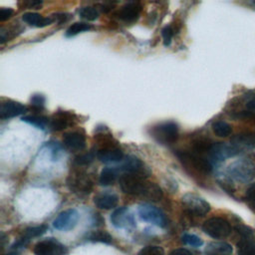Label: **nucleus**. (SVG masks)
I'll list each match as a JSON object with an SVG mask.
<instances>
[{
  "mask_svg": "<svg viewBox=\"0 0 255 255\" xmlns=\"http://www.w3.org/2000/svg\"><path fill=\"white\" fill-rule=\"evenodd\" d=\"M119 181L122 190L127 194L140 196L151 201H158L162 198V190L159 185L147 181L141 175L124 173Z\"/></svg>",
  "mask_w": 255,
  "mask_h": 255,
  "instance_id": "obj_1",
  "label": "nucleus"
},
{
  "mask_svg": "<svg viewBox=\"0 0 255 255\" xmlns=\"http://www.w3.org/2000/svg\"><path fill=\"white\" fill-rule=\"evenodd\" d=\"M100 141L102 144L97 150V157L100 161L105 163H113L122 161L124 159V151L116 142L113 143L112 135L104 134Z\"/></svg>",
  "mask_w": 255,
  "mask_h": 255,
  "instance_id": "obj_2",
  "label": "nucleus"
},
{
  "mask_svg": "<svg viewBox=\"0 0 255 255\" xmlns=\"http://www.w3.org/2000/svg\"><path fill=\"white\" fill-rule=\"evenodd\" d=\"M177 156L186 168H192L194 171L205 174L212 171L213 165L206 156L197 154L191 150H180L177 152Z\"/></svg>",
  "mask_w": 255,
  "mask_h": 255,
  "instance_id": "obj_3",
  "label": "nucleus"
},
{
  "mask_svg": "<svg viewBox=\"0 0 255 255\" xmlns=\"http://www.w3.org/2000/svg\"><path fill=\"white\" fill-rule=\"evenodd\" d=\"M227 172L233 180L248 182L255 176V163L248 158L238 159L228 166Z\"/></svg>",
  "mask_w": 255,
  "mask_h": 255,
  "instance_id": "obj_4",
  "label": "nucleus"
},
{
  "mask_svg": "<svg viewBox=\"0 0 255 255\" xmlns=\"http://www.w3.org/2000/svg\"><path fill=\"white\" fill-rule=\"evenodd\" d=\"M67 185L71 191L80 195L88 194L93 189L91 178L81 167H77L70 173L67 179Z\"/></svg>",
  "mask_w": 255,
  "mask_h": 255,
  "instance_id": "obj_5",
  "label": "nucleus"
},
{
  "mask_svg": "<svg viewBox=\"0 0 255 255\" xmlns=\"http://www.w3.org/2000/svg\"><path fill=\"white\" fill-rule=\"evenodd\" d=\"M151 135L161 143H173L179 136V128L174 122H163L153 126L150 129Z\"/></svg>",
  "mask_w": 255,
  "mask_h": 255,
  "instance_id": "obj_6",
  "label": "nucleus"
},
{
  "mask_svg": "<svg viewBox=\"0 0 255 255\" xmlns=\"http://www.w3.org/2000/svg\"><path fill=\"white\" fill-rule=\"evenodd\" d=\"M202 230L214 239H222L230 235L232 227L227 220L221 217H212L203 223Z\"/></svg>",
  "mask_w": 255,
  "mask_h": 255,
  "instance_id": "obj_7",
  "label": "nucleus"
},
{
  "mask_svg": "<svg viewBox=\"0 0 255 255\" xmlns=\"http://www.w3.org/2000/svg\"><path fill=\"white\" fill-rule=\"evenodd\" d=\"M181 202L184 210L193 216H203L210 210V204L202 197L194 193H186L182 196Z\"/></svg>",
  "mask_w": 255,
  "mask_h": 255,
  "instance_id": "obj_8",
  "label": "nucleus"
},
{
  "mask_svg": "<svg viewBox=\"0 0 255 255\" xmlns=\"http://www.w3.org/2000/svg\"><path fill=\"white\" fill-rule=\"evenodd\" d=\"M137 213L141 220L149 222L160 228H164L167 225V218L161 209L149 204L141 203L137 207Z\"/></svg>",
  "mask_w": 255,
  "mask_h": 255,
  "instance_id": "obj_9",
  "label": "nucleus"
},
{
  "mask_svg": "<svg viewBox=\"0 0 255 255\" xmlns=\"http://www.w3.org/2000/svg\"><path fill=\"white\" fill-rule=\"evenodd\" d=\"M240 152V149L238 146L234 144H227L225 142H217L214 143L209 154L208 159L213 164L218 163L220 161H223L225 158L234 156Z\"/></svg>",
  "mask_w": 255,
  "mask_h": 255,
  "instance_id": "obj_10",
  "label": "nucleus"
},
{
  "mask_svg": "<svg viewBox=\"0 0 255 255\" xmlns=\"http://www.w3.org/2000/svg\"><path fill=\"white\" fill-rule=\"evenodd\" d=\"M67 251V247L54 238L38 242L33 249L35 255H66Z\"/></svg>",
  "mask_w": 255,
  "mask_h": 255,
  "instance_id": "obj_11",
  "label": "nucleus"
},
{
  "mask_svg": "<svg viewBox=\"0 0 255 255\" xmlns=\"http://www.w3.org/2000/svg\"><path fill=\"white\" fill-rule=\"evenodd\" d=\"M80 219V214L75 208L62 211L53 220V227L57 230L68 231L73 229Z\"/></svg>",
  "mask_w": 255,
  "mask_h": 255,
  "instance_id": "obj_12",
  "label": "nucleus"
},
{
  "mask_svg": "<svg viewBox=\"0 0 255 255\" xmlns=\"http://www.w3.org/2000/svg\"><path fill=\"white\" fill-rule=\"evenodd\" d=\"M111 222L116 228H133L135 226L134 218L129 209L126 206L119 207L111 214Z\"/></svg>",
  "mask_w": 255,
  "mask_h": 255,
  "instance_id": "obj_13",
  "label": "nucleus"
},
{
  "mask_svg": "<svg viewBox=\"0 0 255 255\" xmlns=\"http://www.w3.org/2000/svg\"><path fill=\"white\" fill-rule=\"evenodd\" d=\"M76 122V116L70 112H57L53 115L49 121V125L52 130L60 131L67 128L70 126H73Z\"/></svg>",
  "mask_w": 255,
  "mask_h": 255,
  "instance_id": "obj_14",
  "label": "nucleus"
},
{
  "mask_svg": "<svg viewBox=\"0 0 255 255\" xmlns=\"http://www.w3.org/2000/svg\"><path fill=\"white\" fill-rule=\"evenodd\" d=\"M63 143L71 151H81L86 147V135L81 130L66 132L63 136Z\"/></svg>",
  "mask_w": 255,
  "mask_h": 255,
  "instance_id": "obj_15",
  "label": "nucleus"
},
{
  "mask_svg": "<svg viewBox=\"0 0 255 255\" xmlns=\"http://www.w3.org/2000/svg\"><path fill=\"white\" fill-rule=\"evenodd\" d=\"M141 8L142 6L139 2H128L121 7L118 12V17L126 23H134L139 18Z\"/></svg>",
  "mask_w": 255,
  "mask_h": 255,
  "instance_id": "obj_16",
  "label": "nucleus"
},
{
  "mask_svg": "<svg viewBox=\"0 0 255 255\" xmlns=\"http://www.w3.org/2000/svg\"><path fill=\"white\" fill-rule=\"evenodd\" d=\"M27 112V107L19 102L6 100L0 105V119L7 120L18 117Z\"/></svg>",
  "mask_w": 255,
  "mask_h": 255,
  "instance_id": "obj_17",
  "label": "nucleus"
},
{
  "mask_svg": "<svg viewBox=\"0 0 255 255\" xmlns=\"http://www.w3.org/2000/svg\"><path fill=\"white\" fill-rule=\"evenodd\" d=\"M121 169L124 170L125 173L137 174V175H141L143 177H146V176H148L147 174H149V170L147 169V167L144 166V163L139 158H137L135 156L127 157V159L123 163Z\"/></svg>",
  "mask_w": 255,
  "mask_h": 255,
  "instance_id": "obj_18",
  "label": "nucleus"
},
{
  "mask_svg": "<svg viewBox=\"0 0 255 255\" xmlns=\"http://www.w3.org/2000/svg\"><path fill=\"white\" fill-rule=\"evenodd\" d=\"M94 203L101 209H113L119 203L118 195L110 192H102L94 197Z\"/></svg>",
  "mask_w": 255,
  "mask_h": 255,
  "instance_id": "obj_19",
  "label": "nucleus"
},
{
  "mask_svg": "<svg viewBox=\"0 0 255 255\" xmlns=\"http://www.w3.org/2000/svg\"><path fill=\"white\" fill-rule=\"evenodd\" d=\"M22 20L25 23L29 24L30 26H34V27H38V28L46 27V26L52 24V22L54 21L53 18L43 17L42 15H40L39 13H36V12L24 13L22 16Z\"/></svg>",
  "mask_w": 255,
  "mask_h": 255,
  "instance_id": "obj_20",
  "label": "nucleus"
},
{
  "mask_svg": "<svg viewBox=\"0 0 255 255\" xmlns=\"http://www.w3.org/2000/svg\"><path fill=\"white\" fill-rule=\"evenodd\" d=\"M233 249L226 242H211L205 248L207 255H230Z\"/></svg>",
  "mask_w": 255,
  "mask_h": 255,
  "instance_id": "obj_21",
  "label": "nucleus"
},
{
  "mask_svg": "<svg viewBox=\"0 0 255 255\" xmlns=\"http://www.w3.org/2000/svg\"><path fill=\"white\" fill-rule=\"evenodd\" d=\"M118 172L113 167H104L99 175V183L103 186H108L114 184L117 180Z\"/></svg>",
  "mask_w": 255,
  "mask_h": 255,
  "instance_id": "obj_22",
  "label": "nucleus"
},
{
  "mask_svg": "<svg viewBox=\"0 0 255 255\" xmlns=\"http://www.w3.org/2000/svg\"><path fill=\"white\" fill-rule=\"evenodd\" d=\"M255 249L254 237H241L237 243L238 255H251Z\"/></svg>",
  "mask_w": 255,
  "mask_h": 255,
  "instance_id": "obj_23",
  "label": "nucleus"
},
{
  "mask_svg": "<svg viewBox=\"0 0 255 255\" xmlns=\"http://www.w3.org/2000/svg\"><path fill=\"white\" fill-rule=\"evenodd\" d=\"M234 145H243L247 147L255 148V133H241L232 138Z\"/></svg>",
  "mask_w": 255,
  "mask_h": 255,
  "instance_id": "obj_24",
  "label": "nucleus"
},
{
  "mask_svg": "<svg viewBox=\"0 0 255 255\" xmlns=\"http://www.w3.org/2000/svg\"><path fill=\"white\" fill-rule=\"evenodd\" d=\"M22 121L29 124V125L37 127L38 128H42V129H44L45 127L49 123V120H48L47 117H45L43 115H37V114L25 116V117L22 118Z\"/></svg>",
  "mask_w": 255,
  "mask_h": 255,
  "instance_id": "obj_25",
  "label": "nucleus"
},
{
  "mask_svg": "<svg viewBox=\"0 0 255 255\" xmlns=\"http://www.w3.org/2000/svg\"><path fill=\"white\" fill-rule=\"evenodd\" d=\"M213 132L219 137H226L232 132L231 126L224 121H217L212 125Z\"/></svg>",
  "mask_w": 255,
  "mask_h": 255,
  "instance_id": "obj_26",
  "label": "nucleus"
},
{
  "mask_svg": "<svg viewBox=\"0 0 255 255\" xmlns=\"http://www.w3.org/2000/svg\"><path fill=\"white\" fill-rule=\"evenodd\" d=\"M88 240L92 242H101L105 244H111L113 241V237L110 233L103 230L93 231L88 235Z\"/></svg>",
  "mask_w": 255,
  "mask_h": 255,
  "instance_id": "obj_27",
  "label": "nucleus"
},
{
  "mask_svg": "<svg viewBox=\"0 0 255 255\" xmlns=\"http://www.w3.org/2000/svg\"><path fill=\"white\" fill-rule=\"evenodd\" d=\"M91 25L85 22H75L73 23L71 26H69V28L66 30V37H73L76 36L82 32L85 31H89L91 29Z\"/></svg>",
  "mask_w": 255,
  "mask_h": 255,
  "instance_id": "obj_28",
  "label": "nucleus"
},
{
  "mask_svg": "<svg viewBox=\"0 0 255 255\" xmlns=\"http://www.w3.org/2000/svg\"><path fill=\"white\" fill-rule=\"evenodd\" d=\"M79 15L87 21H95L99 17V12L93 6H84L79 9Z\"/></svg>",
  "mask_w": 255,
  "mask_h": 255,
  "instance_id": "obj_29",
  "label": "nucleus"
},
{
  "mask_svg": "<svg viewBox=\"0 0 255 255\" xmlns=\"http://www.w3.org/2000/svg\"><path fill=\"white\" fill-rule=\"evenodd\" d=\"M47 231V226L46 225H38V226H33V227H29L27 228L22 237H24L27 240H30L31 238H35V237H39L41 235H43L45 232Z\"/></svg>",
  "mask_w": 255,
  "mask_h": 255,
  "instance_id": "obj_30",
  "label": "nucleus"
},
{
  "mask_svg": "<svg viewBox=\"0 0 255 255\" xmlns=\"http://www.w3.org/2000/svg\"><path fill=\"white\" fill-rule=\"evenodd\" d=\"M93 160H94L93 152H86V153H82V154L77 155L74 158V164L77 167L82 168V166L89 165L91 162H93Z\"/></svg>",
  "mask_w": 255,
  "mask_h": 255,
  "instance_id": "obj_31",
  "label": "nucleus"
},
{
  "mask_svg": "<svg viewBox=\"0 0 255 255\" xmlns=\"http://www.w3.org/2000/svg\"><path fill=\"white\" fill-rule=\"evenodd\" d=\"M181 241L189 246H193V247H200L203 245V240L198 237L195 234H189V233H185L181 236Z\"/></svg>",
  "mask_w": 255,
  "mask_h": 255,
  "instance_id": "obj_32",
  "label": "nucleus"
},
{
  "mask_svg": "<svg viewBox=\"0 0 255 255\" xmlns=\"http://www.w3.org/2000/svg\"><path fill=\"white\" fill-rule=\"evenodd\" d=\"M137 255H164V250L160 246L149 245L143 247Z\"/></svg>",
  "mask_w": 255,
  "mask_h": 255,
  "instance_id": "obj_33",
  "label": "nucleus"
},
{
  "mask_svg": "<svg viewBox=\"0 0 255 255\" xmlns=\"http://www.w3.org/2000/svg\"><path fill=\"white\" fill-rule=\"evenodd\" d=\"M45 102L46 99L41 94H34L30 100V104L35 110H42L45 106Z\"/></svg>",
  "mask_w": 255,
  "mask_h": 255,
  "instance_id": "obj_34",
  "label": "nucleus"
},
{
  "mask_svg": "<svg viewBox=\"0 0 255 255\" xmlns=\"http://www.w3.org/2000/svg\"><path fill=\"white\" fill-rule=\"evenodd\" d=\"M173 34H174V31H173L171 26H165L161 30V36H162V39H163L164 46H169L170 45Z\"/></svg>",
  "mask_w": 255,
  "mask_h": 255,
  "instance_id": "obj_35",
  "label": "nucleus"
},
{
  "mask_svg": "<svg viewBox=\"0 0 255 255\" xmlns=\"http://www.w3.org/2000/svg\"><path fill=\"white\" fill-rule=\"evenodd\" d=\"M246 200L248 202V204L255 208V182L250 184L249 187L246 190Z\"/></svg>",
  "mask_w": 255,
  "mask_h": 255,
  "instance_id": "obj_36",
  "label": "nucleus"
},
{
  "mask_svg": "<svg viewBox=\"0 0 255 255\" xmlns=\"http://www.w3.org/2000/svg\"><path fill=\"white\" fill-rule=\"evenodd\" d=\"M235 230L237 231V233H238L241 237H254V236H253V230H252L249 226H246V225H244V224L236 225Z\"/></svg>",
  "mask_w": 255,
  "mask_h": 255,
  "instance_id": "obj_37",
  "label": "nucleus"
},
{
  "mask_svg": "<svg viewBox=\"0 0 255 255\" xmlns=\"http://www.w3.org/2000/svg\"><path fill=\"white\" fill-rule=\"evenodd\" d=\"M14 14V10L11 8H1L0 9V22H5L10 19Z\"/></svg>",
  "mask_w": 255,
  "mask_h": 255,
  "instance_id": "obj_38",
  "label": "nucleus"
},
{
  "mask_svg": "<svg viewBox=\"0 0 255 255\" xmlns=\"http://www.w3.org/2000/svg\"><path fill=\"white\" fill-rule=\"evenodd\" d=\"M22 4H23V7L27 9H39L42 6L43 2L33 0V1H24Z\"/></svg>",
  "mask_w": 255,
  "mask_h": 255,
  "instance_id": "obj_39",
  "label": "nucleus"
},
{
  "mask_svg": "<svg viewBox=\"0 0 255 255\" xmlns=\"http://www.w3.org/2000/svg\"><path fill=\"white\" fill-rule=\"evenodd\" d=\"M69 19V14L67 13H56L53 15V20L58 21L59 23L66 22Z\"/></svg>",
  "mask_w": 255,
  "mask_h": 255,
  "instance_id": "obj_40",
  "label": "nucleus"
},
{
  "mask_svg": "<svg viewBox=\"0 0 255 255\" xmlns=\"http://www.w3.org/2000/svg\"><path fill=\"white\" fill-rule=\"evenodd\" d=\"M169 255H191V253L185 248H177L172 250Z\"/></svg>",
  "mask_w": 255,
  "mask_h": 255,
  "instance_id": "obj_41",
  "label": "nucleus"
},
{
  "mask_svg": "<svg viewBox=\"0 0 255 255\" xmlns=\"http://www.w3.org/2000/svg\"><path fill=\"white\" fill-rule=\"evenodd\" d=\"M246 107L250 110V111H255V96H253L246 104Z\"/></svg>",
  "mask_w": 255,
  "mask_h": 255,
  "instance_id": "obj_42",
  "label": "nucleus"
},
{
  "mask_svg": "<svg viewBox=\"0 0 255 255\" xmlns=\"http://www.w3.org/2000/svg\"><path fill=\"white\" fill-rule=\"evenodd\" d=\"M5 255H18L16 253H8V254H5Z\"/></svg>",
  "mask_w": 255,
  "mask_h": 255,
  "instance_id": "obj_43",
  "label": "nucleus"
},
{
  "mask_svg": "<svg viewBox=\"0 0 255 255\" xmlns=\"http://www.w3.org/2000/svg\"><path fill=\"white\" fill-rule=\"evenodd\" d=\"M251 255H255V249H254V251L252 252V254H251Z\"/></svg>",
  "mask_w": 255,
  "mask_h": 255,
  "instance_id": "obj_44",
  "label": "nucleus"
},
{
  "mask_svg": "<svg viewBox=\"0 0 255 255\" xmlns=\"http://www.w3.org/2000/svg\"><path fill=\"white\" fill-rule=\"evenodd\" d=\"M254 4H255V2H254Z\"/></svg>",
  "mask_w": 255,
  "mask_h": 255,
  "instance_id": "obj_45",
  "label": "nucleus"
}]
</instances>
